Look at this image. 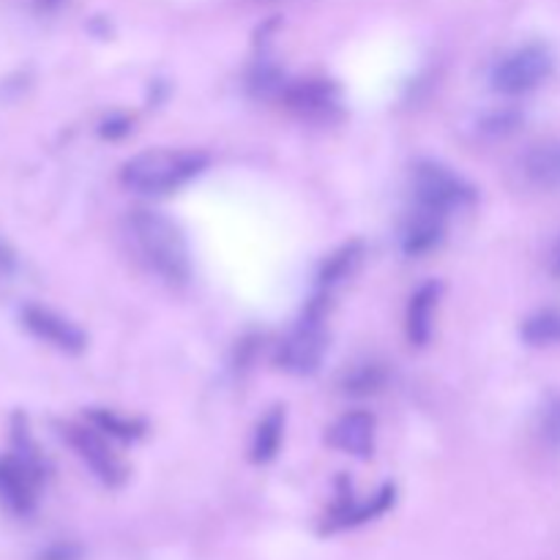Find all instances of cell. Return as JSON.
I'll return each instance as SVG.
<instances>
[{"mask_svg": "<svg viewBox=\"0 0 560 560\" xmlns=\"http://www.w3.org/2000/svg\"><path fill=\"white\" fill-rule=\"evenodd\" d=\"M284 441V408H271L260 419V424L255 427V435H252L249 457L252 463L266 465L271 463L279 454Z\"/></svg>", "mask_w": 560, "mask_h": 560, "instance_id": "obj_15", "label": "cell"}, {"mask_svg": "<svg viewBox=\"0 0 560 560\" xmlns=\"http://www.w3.org/2000/svg\"><path fill=\"white\" fill-rule=\"evenodd\" d=\"M31 5L38 14H52V11H58L63 5V0H31Z\"/></svg>", "mask_w": 560, "mask_h": 560, "instance_id": "obj_25", "label": "cell"}, {"mask_svg": "<svg viewBox=\"0 0 560 560\" xmlns=\"http://www.w3.org/2000/svg\"><path fill=\"white\" fill-rule=\"evenodd\" d=\"M129 131H131V118H126V115H113V118H107L102 126H98V135L107 137V140H120V137H126Z\"/></svg>", "mask_w": 560, "mask_h": 560, "instance_id": "obj_23", "label": "cell"}, {"mask_svg": "<svg viewBox=\"0 0 560 560\" xmlns=\"http://www.w3.org/2000/svg\"><path fill=\"white\" fill-rule=\"evenodd\" d=\"M361 257H364V244L361 241H350V244L339 246L334 255H328L320 273H317V288H320V293H328L339 282H345L359 268Z\"/></svg>", "mask_w": 560, "mask_h": 560, "instance_id": "obj_16", "label": "cell"}, {"mask_svg": "<svg viewBox=\"0 0 560 560\" xmlns=\"http://www.w3.org/2000/svg\"><path fill=\"white\" fill-rule=\"evenodd\" d=\"M394 487L386 485L381 487V492L370 498V501H355L353 495H339V501L334 503L331 517H328V530H342V528H353V525L366 523V520L381 517L383 512L394 506Z\"/></svg>", "mask_w": 560, "mask_h": 560, "instance_id": "obj_13", "label": "cell"}, {"mask_svg": "<svg viewBox=\"0 0 560 560\" xmlns=\"http://www.w3.org/2000/svg\"><path fill=\"white\" fill-rule=\"evenodd\" d=\"M44 479L47 463L31 438L25 416L16 413L11 421V448L0 457V501L14 514H31Z\"/></svg>", "mask_w": 560, "mask_h": 560, "instance_id": "obj_2", "label": "cell"}, {"mask_svg": "<svg viewBox=\"0 0 560 560\" xmlns=\"http://www.w3.org/2000/svg\"><path fill=\"white\" fill-rule=\"evenodd\" d=\"M22 326L33 334L42 342L52 345L55 350H63V353L77 355L85 350L88 337L77 323H71L69 317L58 315L55 310H47L42 304H27L22 310Z\"/></svg>", "mask_w": 560, "mask_h": 560, "instance_id": "obj_9", "label": "cell"}, {"mask_svg": "<svg viewBox=\"0 0 560 560\" xmlns=\"http://www.w3.org/2000/svg\"><path fill=\"white\" fill-rule=\"evenodd\" d=\"M446 219L443 213L427 211L416 206L402 228V252L408 257H424L443 244L446 238Z\"/></svg>", "mask_w": 560, "mask_h": 560, "instance_id": "obj_12", "label": "cell"}, {"mask_svg": "<svg viewBox=\"0 0 560 560\" xmlns=\"http://www.w3.org/2000/svg\"><path fill=\"white\" fill-rule=\"evenodd\" d=\"M328 446L355 459H370L375 452V416L366 410H350L328 430Z\"/></svg>", "mask_w": 560, "mask_h": 560, "instance_id": "obj_10", "label": "cell"}, {"mask_svg": "<svg viewBox=\"0 0 560 560\" xmlns=\"http://www.w3.org/2000/svg\"><path fill=\"white\" fill-rule=\"evenodd\" d=\"M525 178L547 191H560V140H547L530 148L523 159Z\"/></svg>", "mask_w": 560, "mask_h": 560, "instance_id": "obj_14", "label": "cell"}, {"mask_svg": "<svg viewBox=\"0 0 560 560\" xmlns=\"http://www.w3.org/2000/svg\"><path fill=\"white\" fill-rule=\"evenodd\" d=\"M552 273L560 277V244L556 246V252H552Z\"/></svg>", "mask_w": 560, "mask_h": 560, "instance_id": "obj_26", "label": "cell"}, {"mask_svg": "<svg viewBox=\"0 0 560 560\" xmlns=\"http://www.w3.org/2000/svg\"><path fill=\"white\" fill-rule=\"evenodd\" d=\"M416 206L448 217L476 202V186L441 162H421L413 170Z\"/></svg>", "mask_w": 560, "mask_h": 560, "instance_id": "obj_5", "label": "cell"}, {"mask_svg": "<svg viewBox=\"0 0 560 560\" xmlns=\"http://www.w3.org/2000/svg\"><path fill=\"white\" fill-rule=\"evenodd\" d=\"M88 419H91V424L98 432H104L107 438H118V441H137L145 432L142 421L129 419V416H120L107 408H91L88 410Z\"/></svg>", "mask_w": 560, "mask_h": 560, "instance_id": "obj_19", "label": "cell"}, {"mask_svg": "<svg viewBox=\"0 0 560 560\" xmlns=\"http://www.w3.org/2000/svg\"><path fill=\"white\" fill-rule=\"evenodd\" d=\"M16 271V255L3 238H0V277H11Z\"/></svg>", "mask_w": 560, "mask_h": 560, "instance_id": "obj_24", "label": "cell"}, {"mask_svg": "<svg viewBox=\"0 0 560 560\" xmlns=\"http://www.w3.org/2000/svg\"><path fill=\"white\" fill-rule=\"evenodd\" d=\"M279 102L295 118L306 120V124H331V120H337L342 115V93H339V85L331 80H320V77L288 82Z\"/></svg>", "mask_w": 560, "mask_h": 560, "instance_id": "obj_7", "label": "cell"}, {"mask_svg": "<svg viewBox=\"0 0 560 560\" xmlns=\"http://www.w3.org/2000/svg\"><path fill=\"white\" fill-rule=\"evenodd\" d=\"M550 74H552L550 49L541 47V44H525V47L503 55V58L492 66L490 82L498 93L520 96V93H528L534 91V88H539Z\"/></svg>", "mask_w": 560, "mask_h": 560, "instance_id": "obj_6", "label": "cell"}, {"mask_svg": "<svg viewBox=\"0 0 560 560\" xmlns=\"http://www.w3.org/2000/svg\"><path fill=\"white\" fill-rule=\"evenodd\" d=\"M345 394L350 397H366V394H377L383 386H386V370L375 361H364V364L350 366L348 372L339 381Z\"/></svg>", "mask_w": 560, "mask_h": 560, "instance_id": "obj_18", "label": "cell"}, {"mask_svg": "<svg viewBox=\"0 0 560 560\" xmlns=\"http://www.w3.org/2000/svg\"><path fill=\"white\" fill-rule=\"evenodd\" d=\"M520 337L530 345V348H550L560 345V310H541L525 317Z\"/></svg>", "mask_w": 560, "mask_h": 560, "instance_id": "obj_17", "label": "cell"}, {"mask_svg": "<svg viewBox=\"0 0 560 560\" xmlns=\"http://www.w3.org/2000/svg\"><path fill=\"white\" fill-rule=\"evenodd\" d=\"M326 310H328V293H320L312 299L306 306L304 317L295 323L293 331L282 339L277 353L279 370L290 372V375H312L320 370L323 355L328 350V334H326Z\"/></svg>", "mask_w": 560, "mask_h": 560, "instance_id": "obj_4", "label": "cell"}, {"mask_svg": "<svg viewBox=\"0 0 560 560\" xmlns=\"http://www.w3.org/2000/svg\"><path fill=\"white\" fill-rule=\"evenodd\" d=\"M441 282H424L408 301V312H405V334L413 348H427L435 331V312L438 301H441Z\"/></svg>", "mask_w": 560, "mask_h": 560, "instance_id": "obj_11", "label": "cell"}, {"mask_svg": "<svg viewBox=\"0 0 560 560\" xmlns=\"http://www.w3.org/2000/svg\"><path fill=\"white\" fill-rule=\"evenodd\" d=\"M539 435L541 441L560 448V397H552L539 416Z\"/></svg>", "mask_w": 560, "mask_h": 560, "instance_id": "obj_22", "label": "cell"}, {"mask_svg": "<svg viewBox=\"0 0 560 560\" xmlns=\"http://www.w3.org/2000/svg\"><path fill=\"white\" fill-rule=\"evenodd\" d=\"M60 435L77 452V457L91 468V474L96 476L102 485L118 487L120 481L126 479V465L120 463L118 454L107 446L102 435H98L96 427L85 424H71V421H63L58 424Z\"/></svg>", "mask_w": 560, "mask_h": 560, "instance_id": "obj_8", "label": "cell"}, {"mask_svg": "<svg viewBox=\"0 0 560 560\" xmlns=\"http://www.w3.org/2000/svg\"><path fill=\"white\" fill-rule=\"evenodd\" d=\"M520 124H523L520 109L503 107V109H492V113H487L479 126L487 137H509L520 129Z\"/></svg>", "mask_w": 560, "mask_h": 560, "instance_id": "obj_21", "label": "cell"}, {"mask_svg": "<svg viewBox=\"0 0 560 560\" xmlns=\"http://www.w3.org/2000/svg\"><path fill=\"white\" fill-rule=\"evenodd\" d=\"M288 82L290 80H284L282 69H277V66L268 63V60H257L255 69H252L249 74V91L255 93L257 98H279Z\"/></svg>", "mask_w": 560, "mask_h": 560, "instance_id": "obj_20", "label": "cell"}, {"mask_svg": "<svg viewBox=\"0 0 560 560\" xmlns=\"http://www.w3.org/2000/svg\"><path fill=\"white\" fill-rule=\"evenodd\" d=\"M129 230L145 266L167 284H186L191 277L189 244L173 219L151 208L129 213Z\"/></svg>", "mask_w": 560, "mask_h": 560, "instance_id": "obj_1", "label": "cell"}, {"mask_svg": "<svg viewBox=\"0 0 560 560\" xmlns=\"http://www.w3.org/2000/svg\"><path fill=\"white\" fill-rule=\"evenodd\" d=\"M208 167V156L202 151H180V148H151L120 170V180L126 189L137 195L162 197L170 191H178L189 180H195Z\"/></svg>", "mask_w": 560, "mask_h": 560, "instance_id": "obj_3", "label": "cell"}]
</instances>
